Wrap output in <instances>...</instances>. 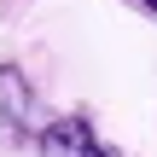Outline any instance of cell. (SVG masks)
<instances>
[{"label":"cell","mask_w":157,"mask_h":157,"mask_svg":"<svg viewBox=\"0 0 157 157\" xmlns=\"http://www.w3.org/2000/svg\"><path fill=\"white\" fill-rule=\"evenodd\" d=\"M35 146H41V157H117L93 134L87 117H52V122H41L35 128Z\"/></svg>","instance_id":"1"},{"label":"cell","mask_w":157,"mask_h":157,"mask_svg":"<svg viewBox=\"0 0 157 157\" xmlns=\"http://www.w3.org/2000/svg\"><path fill=\"white\" fill-rule=\"evenodd\" d=\"M0 128L6 140H29L41 128V105H35V87L17 64H0Z\"/></svg>","instance_id":"2"},{"label":"cell","mask_w":157,"mask_h":157,"mask_svg":"<svg viewBox=\"0 0 157 157\" xmlns=\"http://www.w3.org/2000/svg\"><path fill=\"white\" fill-rule=\"evenodd\" d=\"M140 6H146V12H151V17H157V0H140Z\"/></svg>","instance_id":"3"}]
</instances>
